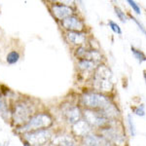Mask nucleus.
Wrapping results in <instances>:
<instances>
[{"label":"nucleus","mask_w":146,"mask_h":146,"mask_svg":"<svg viewBox=\"0 0 146 146\" xmlns=\"http://www.w3.org/2000/svg\"><path fill=\"white\" fill-rule=\"evenodd\" d=\"M54 144L56 146H75V141L68 135H60L54 139Z\"/></svg>","instance_id":"obj_13"},{"label":"nucleus","mask_w":146,"mask_h":146,"mask_svg":"<svg viewBox=\"0 0 146 146\" xmlns=\"http://www.w3.org/2000/svg\"><path fill=\"white\" fill-rule=\"evenodd\" d=\"M53 124V120L51 116L46 113H39L34 116H31L28 121L22 127L21 131L23 133H29V131H37V129H44L49 128Z\"/></svg>","instance_id":"obj_2"},{"label":"nucleus","mask_w":146,"mask_h":146,"mask_svg":"<svg viewBox=\"0 0 146 146\" xmlns=\"http://www.w3.org/2000/svg\"><path fill=\"white\" fill-rule=\"evenodd\" d=\"M102 135H104V137H106L108 140L114 142L116 145L118 144V145L123 146L125 144L124 136L122 135L121 133H119L115 129L108 128V129H103V131H102Z\"/></svg>","instance_id":"obj_9"},{"label":"nucleus","mask_w":146,"mask_h":146,"mask_svg":"<svg viewBox=\"0 0 146 146\" xmlns=\"http://www.w3.org/2000/svg\"><path fill=\"white\" fill-rule=\"evenodd\" d=\"M109 27H110V28H111V29L113 30V31L115 32V33L122 34L121 27H120L116 23H114V22H112V21H110V22H109Z\"/></svg>","instance_id":"obj_21"},{"label":"nucleus","mask_w":146,"mask_h":146,"mask_svg":"<svg viewBox=\"0 0 146 146\" xmlns=\"http://www.w3.org/2000/svg\"><path fill=\"white\" fill-rule=\"evenodd\" d=\"M144 79H145V81H146V71H144Z\"/></svg>","instance_id":"obj_26"},{"label":"nucleus","mask_w":146,"mask_h":146,"mask_svg":"<svg viewBox=\"0 0 146 146\" xmlns=\"http://www.w3.org/2000/svg\"><path fill=\"white\" fill-rule=\"evenodd\" d=\"M101 142L102 139L100 137L93 135H88L84 136L82 146H101Z\"/></svg>","instance_id":"obj_14"},{"label":"nucleus","mask_w":146,"mask_h":146,"mask_svg":"<svg viewBox=\"0 0 146 146\" xmlns=\"http://www.w3.org/2000/svg\"><path fill=\"white\" fill-rule=\"evenodd\" d=\"M84 115L87 123L93 127H103L108 122V119L105 118L100 112L92 111V110H85Z\"/></svg>","instance_id":"obj_6"},{"label":"nucleus","mask_w":146,"mask_h":146,"mask_svg":"<svg viewBox=\"0 0 146 146\" xmlns=\"http://www.w3.org/2000/svg\"><path fill=\"white\" fill-rule=\"evenodd\" d=\"M128 3L129 4V5H131V7L133 9V11H135L136 14L140 15V13H141V12H140V8H139V6H138L135 1H133V0H128Z\"/></svg>","instance_id":"obj_23"},{"label":"nucleus","mask_w":146,"mask_h":146,"mask_svg":"<svg viewBox=\"0 0 146 146\" xmlns=\"http://www.w3.org/2000/svg\"><path fill=\"white\" fill-rule=\"evenodd\" d=\"M51 137H52L51 131L47 129L29 131V133H27L25 135V140H27L30 145L32 144L35 146L46 144V143L50 140Z\"/></svg>","instance_id":"obj_4"},{"label":"nucleus","mask_w":146,"mask_h":146,"mask_svg":"<svg viewBox=\"0 0 146 146\" xmlns=\"http://www.w3.org/2000/svg\"><path fill=\"white\" fill-rule=\"evenodd\" d=\"M131 20H133V22H135V23H136V25H137V27H138V28H139V29L141 30V31L143 32V34H144L145 36H146V29H145V27H143V25H141V23H140L139 22H138V21L136 20L135 18H133V17H131Z\"/></svg>","instance_id":"obj_24"},{"label":"nucleus","mask_w":146,"mask_h":146,"mask_svg":"<svg viewBox=\"0 0 146 146\" xmlns=\"http://www.w3.org/2000/svg\"><path fill=\"white\" fill-rule=\"evenodd\" d=\"M80 117H81V111H80L79 107L73 106L66 110L65 112V118H66L67 122L70 124H75L79 121Z\"/></svg>","instance_id":"obj_11"},{"label":"nucleus","mask_w":146,"mask_h":146,"mask_svg":"<svg viewBox=\"0 0 146 146\" xmlns=\"http://www.w3.org/2000/svg\"><path fill=\"white\" fill-rule=\"evenodd\" d=\"M66 38L70 43L74 45H81L86 40V36L84 33L77 31H68L66 33Z\"/></svg>","instance_id":"obj_12"},{"label":"nucleus","mask_w":146,"mask_h":146,"mask_svg":"<svg viewBox=\"0 0 146 146\" xmlns=\"http://www.w3.org/2000/svg\"><path fill=\"white\" fill-rule=\"evenodd\" d=\"M133 112L135 113L137 116H144L145 115V111H144V106H143L142 104H140L139 106H137V107H135V108H133Z\"/></svg>","instance_id":"obj_22"},{"label":"nucleus","mask_w":146,"mask_h":146,"mask_svg":"<svg viewBox=\"0 0 146 146\" xmlns=\"http://www.w3.org/2000/svg\"><path fill=\"white\" fill-rule=\"evenodd\" d=\"M94 85L96 90L100 92H110L112 90V73L105 65H100L96 68Z\"/></svg>","instance_id":"obj_1"},{"label":"nucleus","mask_w":146,"mask_h":146,"mask_svg":"<svg viewBox=\"0 0 146 146\" xmlns=\"http://www.w3.org/2000/svg\"><path fill=\"white\" fill-rule=\"evenodd\" d=\"M131 53H133V56H135V58L138 60V62L141 63V62H145V60H146V56L141 51L135 49V47H131Z\"/></svg>","instance_id":"obj_17"},{"label":"nucleus","mask_w":146,"mask_h":146,"mask_svg":"<svg viewBox=\"0 0 146 146\" xmlns=\"http://www.w3.org/2000/svg\"><path fill=\"white\" fill-rule=\"evenodd\" d=\"M7 114H8V109H7L6 102L3 98H0V115L5 117Z\"/></svg>","instance_id":"obj_19"},{"label":"nucleus","mask_w":146,"mask_h":146,"mask_svg":"<svg viewBox=\"0 0 146 146\" xmlns=\"http://www.w3.org/2000/svg\"><path fill=\"white\" fill-rule=\"evenodd\" d=\"M72 131L75 135L77 136H86L90 133V125L86 121L79 120L77 123L73 124Z\"/></svg>","instance_id":"obj_10"},{"label":"nucleus","mask_w":146,"mask_h":146,"mask_svg":"<svg viewBox=\"0 0 146 146\" xmlns=\"http://www.w3.org/2000/svg\"><path fill=\"white\" fill-rule=\"evenodd\" d=\"M115 14L117 15V17L119 18V20L123 23H126L127 22V16L126 14L124 13L119 7H115Z\"/></svg>","instance_id":"obj_20"},{"label":"nucleus","mask_w":146,"mask_h":146,"mask_svg":"<svg viewBox=\"0 0 146 146\" xmlns=\"http://www.w3.org/2000/svg\"><path fill=\"white\" fill-rule=\"evenodd\" d=\"M107 146H108V145H107Z\"/></svg>","instance_id":"obj_27"},{"label":"nucleus","mask_w":146,"mask_h":146,"mask_svg":"<svg viewBox=\"0 0 146 146\" xmlns=\"http://www.w3.org/2000/svg\"><path fill=\"white\" fill-rule=\"evenodd\" d=\"M128 125H129V133H131V136L135 135V123H133V120L131 115H128Z\"/></svg>","instance_id":"obj_18"},{"label":"nucleus","mask_w":146,"mask_h":146,"mask_svg":"<svg viewBox=\"0 0 146 146\" xmlns=\"http://www.w3.org/2000/svg\"><path fill=\"white\" fill-rule=\"evenodd\" d=\"M20 60V54L17 51H11L10 53L7 55L6 60L9 64H15L17 63Z\"/></svg>","instance_id":"obj_16"},{"label":"nucleus","mask_w":146,"mask_h":146,"mask_svg":"<svg viewBox=\"0 0 146 146\" xmlns=\"http://www.w3.org/2000/svg\"><path fill=\"white\" fill-rule=\"evenodd\" d=\"M62 25L65 29L69 30V31L80 32L84 28V23L75 16H70V17L62 20Z\"/></svg>","instance_id":"obj_7"},{"label":"nucleus","mask_w":146,"mask_h":146,"mask_svg":"<svg viewBox=\"0 0 146 146\" xmlns=\"http://www.w3.org/2000/svg\"><path fill=\"white\" fill-rule=\"evenodd\" d=\"M23 146H31V145H30V144H29V143H28V142H27V141H25V143H23Z\"/></svg>","instance_id":"obj_25"},{"label":"nucleus","mask_w":146,"mask_h":146,"mask_svg":"<svg viewBox=\"0 0 146 146\" xmlns=\"http://www.w3.org/2000/svg\"><path fill=\"white\" fill-rule=\"evenodd\" d=\"M32 110L31 107L25 102L18 103L15 106L13 112V120L14 123L17 125L23 124L25 125L28 121V119L31 117Z\"/></svg>","instance_id":"obj_5"},{"label":"nucleus","mask_w":146,"mask_h":146,"mask_svg":"<svg viewBox=\"0 0 146 146\" xmlns=\"http://www.w3.org/2000/svg\"><path fill=\"white\" fill-rule=\"evenodd\" d=\"M82 103L85 106L94 109H105L109 106V100L101 94L98 93H88L82 96Z\"/></svg>","instance_id":"obj_3"},{"label":"nucleus","mask_w":146,"mask_h":146,"mask_svg":"<svg viewBox=\"0 0 146 146\" xmlns=\"http://www.w3.org/2000/svg\"><path fill=\"white\" fill-rule=\"evenodd\" d=\"M96 63L93 62L92 60H81L78 62V66L81 70L84 71H89V70H93L95 68Z\"/></svg>","instance_id":"obj_15"},{"label":"nucleus","mask_w":146,"mask_h":146,"mask_svg":"<svg viewBox=\"0 0 146 146\" xmlns=\"http://www.w3.org/2000/svg\"><path fill=\"white\" fill-rule=\"evenodd\" d=\"M52 12H53L54 16L60 21H62L73 14V9L70 8L69 6L65 5H58V4H55L52 6Z\"/></svg>","instance_id":"obj_8"}]
</instances>
